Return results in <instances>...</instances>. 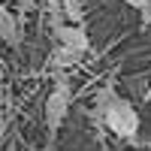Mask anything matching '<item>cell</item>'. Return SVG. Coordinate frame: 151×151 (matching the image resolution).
<instances>
[{"instance_id": "3957f363", "label": "cell", "mask_w": 151, "mask_h": 151, "mask_svg": "<svg viewBox=\"0 0 151 151\" xmlns=\"http://www.w3.org/2000/svg\"><path fill=\"white\" fill-rule=\"evenodd\" d=\"M55 36H58V42L60 45H67V48H76V52H88L91 48V40H88V33L82 24H60V27H55Z\"/></svg>"}, {"instance_id": "8fae6325", "label": "cell", "mask_w": 151, "mask_h": 151, "mask_svg": "<svg viewBox=\"0 0 151 151\" xmlns=\"http://www.w3.org/2000/svg\"><path fill=\"white\" fill-rule=\"evenodd\" d=\"M6 151H18V148H6Z\"/></svg>"}, {"instance_id": "30bf717a", "label": "cell", "mask_w": 151, "mask_h": 151, "mask_svg": "<svg viewBox=\"0 0 151 151\" xmlns=\"http://www.w3.org/2000/svg\"><path fill=\"white\" fill-rule=\"evenodd\" d=\"M121 3H127L130 9H142V6L148 3V0H121Z\"/></svg>"}, {"instance_id": "5b68a950", "label": "cell", "mask_w": 151, "mask_h": 151, "mask_svg": "<svg viewBox=\"0 0 151 151\" xmlns=\"http://www.w3.org/2000/svg\"><path fill=\"white\" fill-rule=\"evenodd\" d=\"M115 100H118V91H115L112 85H103V88L97 91V97H94V118H103V112L115 103Z\"/></svg>"}, {"instance_id": "ba28073f", "label": "cell", "mask_w": 151, "mask_h": 151, "mask_svg": "<svg viewBox=\"0 0 151 151\" xmlns=\"http://www.w3.org/2000/svg\"><path fill=\"white\" fill-rule=\"evenodd\" d=\"M139 21H142V27H151V0L139 9Z\"/></svg>"}, {"instance_id": "6da1fadb", "label": "cell", "mask_w": 151, "mask_h": 151, "mask_svg": "<svg viewBox=\"0 0 151 151\" xmlns=\"http://www.w3.org/2000/svg\"><path fill=\"white\" fill-rule=\"evenodd\" d=\"M100 121H103L115 136H121V139H133V136L139 133V112L133 109L130 100H121V97L103 112Z\"/></svg>"}, {"instance_id": "52a82bcc", "label": "cell", "mask_w": 151, "mask_h": 151, "mask_svg": "<svg viewBox=\"0 0 151 151\" xmlns=\"http://www.w3.org/2000/svg\"><path fill=\"white\" fill-rule=\"evenodd\" d=\"M64 12H67V21H73V24H82V18H85L82 0H64Z\"/></svg>"}, {"instance_id": "7a4b0ae2", "label": "cell", "mask_w": 151, "mask_h": 151, "mask_svg": "<svg viewBox=\"0 0 151 151\" xmlns=\"http://www.w3.org/2000/svg\"><path fill=\"white\" fill-rule=\"evenodd\" d=\"M70 100H73L70 82L64 79V76H58L55 91L45 97V124H48V133H58L60 130V124H64L67 112H70Z\"/></svg>"}, {"instance_id": "9c48e42d", "label": "cell", "mask_w": 151, "mask_h": 151, "mask_svg": "<svg viewBox=\"0 0 151 151\" xmlns=\"http://www.w3.org/2000/svg\"><path fill=\"white\" fill-rule=\"evenodd\" d=\"M18 3V9H24V12H30L33 6H36V0H15Z\"/></svg>"}, {"instance_id": "277c9868", "label": "cell", "mask_w": 151, "mask_h": 151, "mask_svg": "<svg viewBox=\"0 0 151 151\" xmlns=\"http://www.w3.org/2000/svg\"><path fill=\"white\" fill-rule=\"evenodd\" d=\"M0 36H3V42H6V45H18V42H21L18 18L12 15L9 9H0Z\"/></svg>"}, {"instance_id": "8992f818", "label": "cell", "mask_w": 151, "mask_h": 151, "mask_svg": "<svg viewBox=\"0 0 151 151\" xmlns=\"http://www.w3.org/2000/svg\"><path fill=\"white\" fill-rule=\"evenodd\" d=\"M82 55H85V52H76V48L58 45V48H55V55H52V64H55L58 70H67V67H73V64H79Z\"/></svg>"}]
</instances>
